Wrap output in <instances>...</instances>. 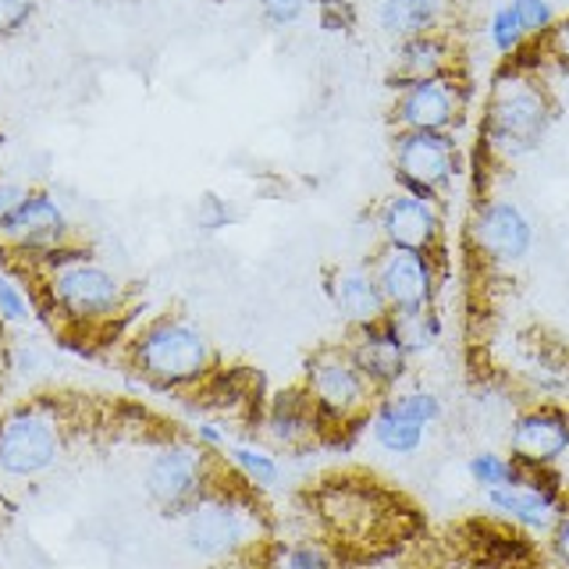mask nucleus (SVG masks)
Returning a JSON list of instances; mask_svg holds the SVG:
<instances>
[{
    "instance_id": "nucleus-38",
    "label": "nucleus",
    "mask_w": 569,
    "mask_h": 569,
    "mask_svg": "<svg viewBox=\"0 0 569 569\" xmlns=\"http://www.w3.org/2000/svg\"><path fill=\"white\" fill-rule=\"evenodd\" d=\"M373 569H396V566H373Z\"/></svg>"
},
{
    "instance_id": "nucleus-2",
    "label": "nucleus",
    "mask_w": 569,
    "mask_h": 569,
    "mask_svg": "<svg viewBox=\"0 0 569 569\" xmlns=\"http://www.w3.org/2000/svg\"><path fill=\"white\" fill-rule=\"evenodd\" d=\"M36 267L43 271V292L50 307L68 320H79V325H97V320L114 317L129 299V289L111 267L76 242L53 249L43 260H36Z\"/></svg>"
},
{
    "instance_id": "nucleus-30",
    "label": "nucleus",
    "mask_w": 569,
    "mask_h": 569,
    "mask_svg": "<svg viewBox=\"0 0 569 569\" xmlns=\"http://www.w3.org/2000/svg\"><path fill=\"white\" fill-rule=\"evenodd\" d=\"M29 317L32 310H29L26 292L18 289V281H11L0 271V320H4V325H29Z\"/></svg>"
},
{
    "instance_id": "nucleus-24",
    "label": "nucleus",
    "mask_w": 569,
    "mask_h": 569,
    "mask_svg": "<svg viewBox=\"0 0 569 569\" xmlns=\"http://www.w3.org/2000/svg\"><path fill=\"white\" fill-rule=\"evenodd\" d=\"M391 325H396L402 346L409 349V356H423L431 352L441 335H445V320L438 313V307L431 310H420V313H406V317H391Z\"/></svg>"
},
{
    "instance_id": "nucleus-20",
    "label": "nucleus",
    "mask_w": 569,
    "mask_h": 569,
    "mask_svg": "<svg viewBox=\"0 0 569 569\" xmlns=\"http://www.w3.org/2000/svg\"><path fill=\"white\" fill-rule=\"evenodd\" d=\"M320 427L325 423H320L317 406L307 396V388L278 391L271 409H267V420H263V431L278 449H302V445L317 438Z\"/></svg>"
},
{
    "instance_id": "nucleus-19",
    "label": "nucleus",
    "mask_w": 569,
    "mask_h": 569,
    "mask_svg": "<svg viewBox=\"0 0 569 569\" xmlns=\"http://www.w3.org/2000/svg\"><path fill=\"white\" fill-rule=\"evenodd\" d=\"M452 71H459V58L445 29L391 43V76H388L391 89L417 82V79L452 76Z\"/></svg>"
},
{
    "instance_id": "nucleus-32",
    "label": "nucleus",
    "mask_w": 569,
    "mask_h": 569,
    "mask_svg": "<svg viewBox=\"0 0 569 569\" xmlns=\"http://www.w3.org/2000/svg\"><path fill=\"white\" fill-rule=\"evenodd\" d=\"M317 18L328 32H349L356 26V11L349 0H317Z\"/></svg>"
},
{
    "instance_id": "nucleus-15",
    "label": "nucleus",
    "mask_w": 569,
    "mask_h": 569,
    "mask_svg": "<svg viewBox=\"0 0 569 569\" xmlns=\"http://www.w3.org/2000/svg\"><path fill=\"white\" fill-rule=\"evenodd\" d=\"M61 438L43 413L18 409L0 423V473L4 477H40L58 462Z\"/></svg>"
},
{
    "instance_id": "nucleus-33",
    "label": "nucleus",
    "mask_w": 569,
    "mask_h": 569,
    "mask_svg": "<svg viewBox=\"0 0 569 569\" xmlns=\"http://www.w3.org/2000/svg\"><path fill=\"white\" fill-rule=\"evenodd\" d=\"M541 50H545V58H551V61H559V64L569 68V14L551 26V32L541 40Z\"/></svg>"
},
{
    "instance_id": "nucleus-35",
    "label": "nucleus",
    "mask_w": 569,
    "mask_h": 569,
    "mask_svg": "<svg viewBox=\"0 0 569 569\" xmlns=\"http://www.w3.org/2000/svg\"><path fill=\"white\" fill-rule=\"evenodd\" d=\"M548 548L551 559L559 562V569H569V509L556 520V527L548 530Z\"/></svg>"
},
{
    "instance_id": "nucleus-1",
    "label": "nucleus",
    "mask_w": 569,
    "mask_h": 569,
    "mask_svg": "<svg viewBox=\"0 0 569 569\" xmlns=\"http://www.w3.org/2000/svg\"><path fill=\"white\" fill-rule=\"evenodd\" d=\"M559 118V103L538 71L502 64L480 100V147L495 164H520L533 157Z\"/></svg>"
},
{
    "instance_id": "nucleus-8",
    "label": "nucleus",
    "mask_w": 569,
    "mask_h": 569,
    "mask_svg": "<svg viewBox=\"0 0 569 569\" xmlns=\"http://www.w3.org/2000/svg\"><path fill=\"white\" fill-rule=\"evenodd\" d=\"M373 278L381 284V296L388 302V317H406L438 307L445 263L441 253H420V249H388L381 246L370 257Z\"/></svg>"
},
{
    "instance_id": "nucleus-10",
    "label": "nucleus",
    "mask_w": 569,
    "mask_h": 569,
    "mask_svg": "<svg viewBox=\"0 0 569 569\" xmlns=\"http://www.w3.org/2000/svg\"><path fill=\"white\" fill-rule=\"evenodd\" d=\"M257 516L231 495H203L186 512V545L200 559H224L253 538Z\"/></svg>"
},
{
    "instance_id": "nucleus-31",
    "label": "nucleus",
    "mask_w": 569,
    "mask_h": 569,
    "mask_svg": "<svg viewBox=\"0 0 569 569\" xmlns=\"http://www.w3.org/2000/svg\"><path fill=\"white\" fill-rule=\"evenodd\" d=\"M36 11H40V0H0V40H11V36L22 32Z\"/></svg>"
},
{
    "instance_id": "nucleus-14",
    "label": "nucleus",
    "mask_w": 569,
    "mask_h": 569,
    "mask_svg": "<svg viewBox=\"0 0 569 569\" xmlns=\"http://www.w3.org/2000/svg\"><path fill=\"white\" fill-rule=\"evenodd\" d=\"M485 502L498 520H506L527 533H548L566 512L562 488L556 485L551 470H530L520 485L485 491Z\"/></svg>"
},
{
    "instance_id": "nucleus-12",
    "label": "nucleus",
    "mask_w": 569,
    "mask_h": 569,
    "mask_svg": "<svg viewBox=\"0 0 569 569\" xmlns=\"http://www.w3.org/2000/svg\"><path fill=\"white\" fill-rule=\"evenodd\" d=\"M373 236L388 249H420V253H441L445 246V207L427 203L402 189L388 192L373 210Z\"/></svg>"
},
{
    "instance_id": "nucleus-27",
    "label": "nucleus",
    "mask_w": 569,
    "mask_h": 569,
    "mask_svg": "<svg viewBox=\"0 0 569 569\" xmlns=\"http://www.w3.org/2000/svg\"><path fill=\"white\" fill-rule=\"evenodd\" d=\"M509 4L516 14H520V22H523L530 40H545V36L551 32V26L559 22L556 0H509Z\"/></svg>"
},
{
    "instance_id": "nucleus-22",
    "label": "nucleus",
    "mask_w": 569,
    "mask_h": 569,
    "mask_svg": "<svg viewBox=\"0 0 569 569\" xmlns=\"http://www.w3.org/2000/svg\"><path fill=\"white\" fill-rule=\"evenodd\" d=\"M485 40H488V47L502 61H512L516 53H520L530 43V36H527V29L520 22V14L512 11L509 0H498V4L488 11V18H485Z\"/></svg>"
},
{
    "instance_id": "nucleus-28",
    "label": "nucleus",
    "mask_w": 569,
    "mask_h": 569,
    "mask_svg": "<svg viewBox=\"0 0 569 569\" xmlns=\"http://www.w3.org/2000/svg\"><path fill=\"white\" fill-rule=\"evenodd\" d=\"M313 4L317 0H257V11L267 29H292L310 14Z\"/></svg>"
},
{
    "instance_id": "nucleus-18",
    "label": "nucleus",
    "mask_w": 569,
    "mask_h": 569,
    "mask_svg": "<svg viewBox=\"0 0 569 569\" xmlns=\"http://www.w3.org/2000/svg\"><path fill=\"white\" fill-rule=\"evenodd\" d=\"M325 289H328L335 313L342 317L352 331L367 325H381L388 317V302L381 296L378 278H373L370 260H346L331 267Z\"/></svg>"
},
{
    "instance_id": "nucleus-6",
    "label": "nucleus",
    "mask_w": 569,
    "mask_h": 569,
    "mask_svg": "<svg viewBox=\"0 0 569 569\" xmlns=\"http://www.w3.org/2000/svg\"><path fill=\"white\" fill-rule=\"evenodd\" d=\"M307 396L317 406L320 423L342 427L370 413V399H378V391L370 388L346 346H328L307 360Z\"/></svg>"
},
{
    "instance_id": "nucleus-4",
    "label": "nucleus",
    "mask_w": 569,
    "mask_h": 569,
    "mask_svg": "<svg viewBox=\"0 0 569 569\" xmlns=\"http://www.w3.org/2000/svg\"><path fill=\"white\" fill-rule=\"evenodd\" d=\"M136 367L150 381L178 388L200 381L213 363L210 338L182 317H160L136 338Z\"/></svg>"
},
{
    "instance_id": "nucleus-13",
    "label": "nucleus",
    "mask_w": 569,
    "mask_h": 569,
    "mask_svg": "<svg viewBox=\"0 0 569 569\" xmlns=\"http://www.w3.org/2000/svg\"><path fill=\"white\" fill-rule=\"evenodd\" d=\"M142 485H147V495L168 516H186L203 498L207 459L192 445H164V449L150 456Z\"/></svg>"
},
{
    "instance_id": "nucleus-11",
    "label": "nucleus",
    "mask_w": 569,
    "mask_h": 569,
    "mask_svg": "<svg viewBox=\"0 0 569 569\" xmlns=\"http://www.w3.org/2000/svg\"><path fill=\"white\" fill-rule=\"evenodd\" d=\"M0 246H8L18 257H29L32 263L53 253V249L71 246V218L64 203L47 189H29L22 207L11 213V221L0 231Z\"/></svg>"
},
{
    "instance_id": "nucleus-9",
    "label": "nucleus",
    "mask_w": 569,
    "mask_h": 569,
    "mask_svg": "<svg viewBox=\"0 0 569 569\" xmlns=\"http://www.w3.org/2000/svg\"><path fill=\"white\" fill-rule=\"evenodd\" d=\"M445 417L438 391L431 388H396L388 396H378L367 413L370 438L388 456H417L427 438V427Z\"/></svg>"
},
{
    "instance_id": "nucleus-34",
    "label": "nucleus",
    "mask_w": 569,
    "mask_h": 569,
    "mask_svg": "<svg viewBox=\"0 0 569 569\" xmlns=\"http://www.w3.org/2000/svg\"><path fill=\"white\" fill-rule=\"evenodd\" d=\"M26 192H29V186L14 182V178H8V174H0V231H4V224L11 221V213L22 207Z\"/></svg>"
},
{
    "instance_id": "nucleus-26",
    "label": "nucleus",
    "mask_w": 569,
    "mask_h": 569,
    "mask_svg": "<svg viewBox=\"0 0 569 569\" xmlns=\"http://www.w3.org/2000/svg\"><path fill=\"white\" fill-rule=\"evenodd\" d=\"M192 221L200 231H207V236H218V231L231 228L239 221V210L231 200H224V196L218 192H203L200 200H196V210H192Z\"/></svg>"
},
{
    "instance_id": "nucleus-36",
    "label": "nucleus",
    "mask_w": 569,
    "mask_h": 569,
    "mask_svg": "<svg viewBox=\"0 0 569 569\" xmlns=\"http://www.w3.org/2000/svg\"><path fill=\"white\" fill-rule=\"evenodd\" d=\"M196 441L203 445V449H224L228 445V438H224V431L218 423H200L196 427Z\"/></svg>"
},
{
    "instance_id": "nucleus-37",
    "label": "nucleus",
    "mask_w": 569,
    "mask_h": 569,
    "mask_svg": "<svg viewBox=\"0 0 569 569\" xmlns=\"http://www.w3.org/2000/svg\"><path fill=\"white\" fill-rule=\"evenodd\" d=\"M4 142H8V136H4V132H0V147H4Z\"/></svg>"
},
{
    "instance_id": "nucleus-7",
    "label": "nucleus",
    "mask_w": 569,
    "mask_h": 569,
    "mask_svg": "<svg viewBox=\"0 0 569 569\" xmlns=\"http://www.w3.org/2000/svg\"><path fill=\"white\" fill-rule=\"evenodd\" d=\"M391 93V124L413 132H459L473 103V86L459 71L406 82Z\"/></svg>"
},
{
    "instance_id": "nucleus-5",
    "label": "nucleus",
    "mask_w": 569,
    "mask_h": 569,
    "mask_svg": "<svg viewBox=\"0 0 569 569\" xmlns=\"http://www.w3.org/2000/svg\"><path fill=\"white\" fill-rule=\"evenodd\" d=\"M533 242H538V228L512 196H480L470 210L467 249L485 267L512 271L533 253Z\"/></svg>"
},
{
    "instance_id": "nucleus-17",
    "label": "nucleus",
    "mask_w": 569,
    "mask_h": 569,
    "mask_svg": "<svg viewBox=\"0 0 569 569\" xmlns=\"http://www.w3.org/2000/svg\"><path fill=\"white\" fill-rule=\"evenodd\" d=\"M346 349L378 396L396 391L406 381L409 363H413V356H409V349L402 346V338H399L396 325H391V317H385L381 325L356 328L352 338L346 342Z\"/></svg>"
},
{
    "instance_id": "nucleus-21",
    "label": "nucleus",
    "mask_w": 569,
    "mask_h": 569,
    "mask_svg": "<svg viewBox=\"0 0 569 569\" xmlns=\"http://www.w3.org/2000/svg\"><path fill=\"white\" fill-rule=\"evenodd\" d=\"M452 0H378V29L391 43L438 32L449 22Z\"/></svg>"
},
{
    "instance_id": "nucleus-23",
    "label": "nucleus",
    "mask_w": 569,
    "mask_h": 569,
    "mask_svg": "<svg viewBox=\"0 0 569 569\" xmlns=\"http://www.w3.org/2000/svg\"><path fill=\"white\" fill-rule=\"evenodd\" d=\"M467 473L480 491H495V488H512L530 473L527 467H520L509 452H495V449H480L467 459Z\"/></svg>"
},
{
    "instance_id": "nucleus-3",
    "label": "nucleus",
    "mask_w": 569,
    "mask_h": 569,
    "mask_svg": "<svg viewBox=\"0 0 569 569\" xmlns=\"http://www.w3.org/2000/svg\"><path fill=\"white\" fill-rule=\"evenodd\" d=\"M462 171H467V157H462L459 132L396 129V136H391V174H396V189L417 196V200L445 207Z\"/></svg>"
},
{
    "instance_id": "nucleus-25",
    "label": "nucleus",
    "mask_w": 569,
    "mask_h": 569,
    "mask_svg": "<svg viewBox=\"0 0 569 569\" xmlns=\"http://www.w3.org/2000/svg\"><path fill=\"white\" fill-rule=\"evenodd\" d=\"M228 456L249 485L260 491H271L281 480V462L267 449H257V445H228Z\"/></svg>"
},
{
    "instance_id": "nucleus-16",
    "label": "nucleus",
    "mask_w": 569,
    "mask_h": 569,
    "mask_svg": "<svg viewBox=\"0 0 569 569\" xmlns=\"http://www.w3.org/2000/svg\"><path fill=\"white\" fill-rule=\"evenodd\" d=\"M509 456L527 470H551L569 456V409L562 406H530L512 417Z\"/></svg>"
},
{
    "instance_id": "nucleus-29",
    "label": "nucleus",
    "mask_w": 569,
    "mask_h": 569,
    "mask_svg": "<svg viewBox=\"0 0 569 569\" xmlns=\"http://www.w3.org/2000/svg\"><path fill=\"white\" fill-rule=\"evenodd\" d=\"M281 569H342L335 562V556L317 541H307V545H292L284 548L281 556Z\"/></svg>"
}]
</instances>
